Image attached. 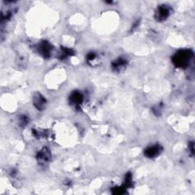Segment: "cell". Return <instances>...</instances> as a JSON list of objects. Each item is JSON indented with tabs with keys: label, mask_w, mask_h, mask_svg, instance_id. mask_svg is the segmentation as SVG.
Returning <instances> with one entry per match:
<instances>
[{
	"label": "cell",
	"mask_w": 195,
	"mask_h": 195,
	"mask_svg": "<svg viewBox=\"0 0 195 195\" xmlns=\"http://www.w3.org/2000/svg\"><path fill=\"white\" fill-rule=\"evenodd\" d=\"M176 60L174 62H175L176 64L181 66H184L186 64H188V60H190V55L188 51H183L181 54L176 55Z\"/></svg>",
	"instance_id": "cell-1"
},
{
	"label": "cell",
	"mask_w": 195,
	"mask_h": 195,
	"mask_svg": "<svg viewBox=\"0 0 195 195\" xmlns=\"http://www.w3.org/2000/svg\"><path fill=\"white\" fill-rule=\"evenodd\" d=\"M160 152L159 150V146H152V147H149V149H147V150L146 151V155L148 157H155V156H157L159 154V152Z\"/></svg>",
	"instance_id": "cell-2"
},
{
	"label": "cell",
	"mask_w": 195,
	"mask_h": 195,
	"mask_svg": "<svg viewBox=\"0 0 195 195\" xmlns=\"http://www.w3.org/2000/svg\"><path fill=\"white\" fill-rule=\"evenodd\" d=\"M34 105L38 109L43 108V106L45 105V100L43 97L40 95H37V96L34 97Z\"/></svg>",
	"instance_id": "cell-3"
},
{
	"label": "cell",
	"mask_w": 195,
	"mask_h": 195,
	"mask_svg": "<svg viewBox=\"0 0 195 195\" xmlns=\"http://www.w3.org/2000/svg\"><path fill=\"white\" fill-rule=\"evenodd\" d=\"M50 159V153H49V151L47 150L45 152V149H42V151L40 152L39 155H38V159L39 160L43 161V162H45V161H48Z\"/></svg>",
	"instance_id": "cell-4"
},
{
	"label": "cell",
	"mask_w": 195,
	"mask_h": 195,
	"mask_svg": "<svg viewBox=\"0 0 195 195\" xmlns=\"http://www.w3.org/2000/svg\"><path fill=\"white\" fill-rule=\"evenodd\" d=\"M169 15V11L166 8H160L159 10V19H165Z\"/></svg>",
	"instance_id": "cell-5"
}]
</instances>
